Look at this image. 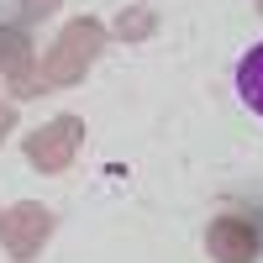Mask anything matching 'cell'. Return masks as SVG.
Here are the masks:
<instances>
[{
  "instance_id": "obj_2",
  "label": "cell",
  "mask_w": 263,
  "mask_h": 263,
  "mask_svg": "<svg viewBox=\"0 0 263 263\" xmlns=\"http://www.w3.org/2000/svg\"><path fill=\"white\" fill-rule=\"evenodd\" d=\"M211 242L221 253V263H253V253H258V237L253 232H232V227H216Z\"/></svg>"
},
{
  "instance_id": "obj_1",
  "label": "cell",
  "mask_w": 263,
  "mask_h": 263,
  "mask_svg": "<svg viewBox=\"0 0 263 263\" xmlns=\"http://www.w3.org/2000/svg\"><path fill=\"white\" fill-rule=\"evenodd\" d=\"M237 100L253 116H263V42H253L242 53V63H237Z\"/></svg>"
}]
</instances>
